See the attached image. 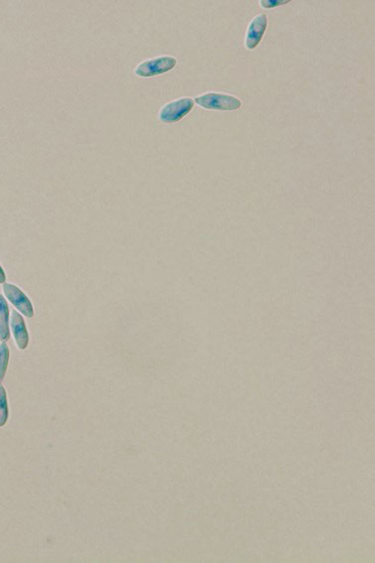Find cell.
Wrapping results in <instances>:
<instances>
[{
    "instance_id": "9c48e42d",
    "label": "cell",
    "mask_w": 375,
    "mask_h": 563,
    "mask_svg": "<svg viewBox=\"0 0 375 563\" xmlns=\"http://www.w3.org/2000/svg\"><path fill=\"white\" fill-rule=\"evenodd\" d=\"M10 351L5 342L0 343V382L5 377L8 371V363H10Z\"/></svg>"
},
{
    "instance_id": "7a4b0ae2",
    "label": "cell",
    "mask_w": 375,
    "mask_h": 563,
    "mask_svg": "<svg viewBox=\"0 0 375 563\" xmlns=\"http://www.w3.org/2000/svg\"><path fill=\"white\" fill-rule=\"evenodd\" d=\"M177 59L173 56H159L142 61L135 68V75L142 78L155 77L170 71L177 66Z\"/></svg>"
},
{
    "instance_id": "ba28073f",
    "label": "cell",
    "mask_w": 375,
    "mask_h": 563,
    "mask_svg": "<svg viewBox=\"0 0 375 563\" xmlns=\"http://www.w3.org/2000/svg\"><path fill=\"white\" fill-rule=\"evenodd\" d=\"M8 416H10V409H8V395H6L5 389L0 383V428L5 426Z\"/></svg>"
},
{
    "instance_id": "277c9868",
    "label": "cell",
    "mask_w": 375,
    "mask_h": 563,
    "mask_svg": "<svg viewBox=\"0 0 375 563\" xmlns=\"http://www.w3.org/2000/svg\"><path fill=\"white\" fill-rule=\"evenodd\" d=\"M4 295L10 300V303L16 308L21 314L27 318H32L34 316V308L27 295L17 286L10 284H3Z\"/></svg>"
},
{
    "instance_id": "5b68a950",
    "label": "cell",
    "mask_w": 375,
    "mask_h": 563,
    "mask_svg": "<svg viewBox=\"0 0 375 563\" xmlns=\"http://www.w3.org/2000/svg\"><path fill=\"white\" fill-rule=\"evenodd\" d=\"M267 26H268V17L264 13L252 19L248 26L246 37H245V46L247 49L253 50L257 47L266 32Z\"/></svg>"
},
{
    "instance_id": "6da1fadb",
    "label": "cell",
    "mask_w": 375,
    "mask_h": 563,
    "mask_svg": "<svg viewBox=\"0 0 375 563\" xmlns=\"http://www.w3.org/2000/svg\"><path fill=\"white\" fill-rule=\"evenodd\" d=\"M194 101L197 105L207 110L233 111L242 106V102L235 96L215 92L197 96Z\"/></svg>"
},
{
    "instance_id": "8992f818",
    "label": "cell",
    "mask_w": 375,
    "mask_h": 563,
    "mask_svg": "<svg viewBox=\"0 0 375 563\" xmlns=\"http://www.w3.org/2000/svg\"><path fill=\"white\" fill-rule=\"evenodd\" d=\"M10 328L18 349L25 350L29 343V336L23 317L16 310L11 311Z\"/></svg>"
},
{
    "instance_id": "8fae6325",
    "label": "cell",
    "mask_w": 375,
    "mask_h": 563,
    "mask_svg": "<svg viewBox=\"0 0 375 563\" xmlns=\"http://www.w3.org/2000/svg\"><path fill=\"white\" fill-rule=\"evenodd\" d=\"M5 273H4L3 268H2L1 265H0V284H3L4 282H5Z\"/></svg>"
},
{
    "instance_id": "30bf717a",
    "label": "cell",
    "mask_w": 375,
    "mask_h": 563,
    "mask_svg": "<svg viewBox=\"0 0 375 563\" xmlns=\"http://www.w3.org/2000/svg\"><path fill=\"white\" fill-rule=\"evenodd\" d=\"M291 0H261L260 4L263 8H274L277 6L289 3Z\"/></svg>"
},
{
    "instance_id": "3957f363",
    "label": "cell",
    "mask_w": 375,
    "mask_h": 563,
    "mask_svg": "<svg viewBox=\"0 0 375 563\" xmlns=\"http://www.w3.org/2000/svg\"><path fill=\"white\" fill-rule=\"evenodd\" d=\"M194 102L192 98L183 97L166 103L159 111V120L166 124L181 121L193 109Z\"/></svg>"
},
{
    "instance_id": "52a82bcc",
    "label": "cell",
    "mask_w": 375,
    "mask_h": 563,
    "mask_svg": "<svg viewBox=\"0 0 375 563\" xmlns=\"http://www.w3.org/2000/svg\"><path fill=\"white\" fill-rule=\"evenodd\" d=\"M10 337V308L6 299L0 295V341L6 342Z\"/></svg>"
}]
</instances>
